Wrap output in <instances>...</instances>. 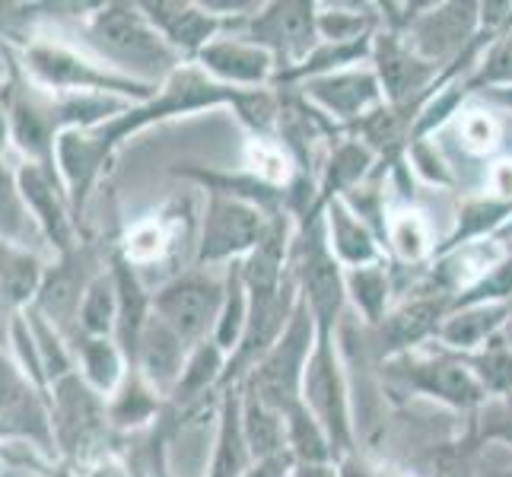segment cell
<instances>
[{
  "label": "cell",
  "mask_w": 512,
  "mask_h": 477,
  "mask_svg": "<svg viewBox=\"0 0 512 477\" xmlns=\"http://www.w3.org/2000/svg\"><path fill=\"white\" fill-rule=\"evenodd\" d=\"M299 93L322 115H328L331 121H347V125H360L366 115H373L385 105V93L376 70H360V67L312 77L306 83H299Z\"/></svg>",
  "instance_id": "cell-9"
},
{
  "label": "cell",
  "mask_w": 512,
  "mask_h": 477,
  "mask_svg": "<svg viewBox=\"0 0 512 477\" xmlns=\"http://www.w3.org/2000/svg\"><path fill=\"white\" fill-rule=\"evenodd\" d=\"M385 242L395 252V258L404 264H420L423 258H430L436 252L433 229L417 210H395L385 220Z\"/></svg>",
  "instance_id": "cell-20"
},
{
  "label": "cell",
  "mask_w": 512,
  "mask_h": 477,
  "mask_svg": "<svg viewBox=\"0 0 512 477\" xmlns=\"http://www.w3.org/2000/svg\"><path fill=\"white\" fill-rule=\"evenodd\" d=\"M86 366H90V376L96 385L102 388H112L115 379H118V353L105 344V341H96L86 350Z\"/></svg>",
  "instance_id": "cell-35"
},
{
  "label": "cell",
  "mask_w": 512,
  "mask_h": 477,
  "mask_svg": "<svg viewBox=\"0 0 512 477\" xmlns=\"http://www.w3.org/2000/svg\"><path fill=\"white\" fill-rule=\"evenodd\" d=\"M373 166V150L360 140H344L331 150L328 163L322 166V179H319V194H315V214L325 210V204H331L334 198H341L344 191H353L363 175Z\"/></svg>",
  "instance_id": "cell-16"
},
{
  "label": "cell",
  "mask_w": 512,
  "mask_h": 477,
  "mask_svg": "<svg viewBox=\"0 0 512 477\" xmlns=\"http://www.w3.org/2000/svg\"><path fill=\"white\" fill-rule=\"evenodd\" d=\"M395 369L398 376L408 382L414 392L430 395L436 401L449 404L458 411H474L487 401V392L481 382L474 379L465 357H452V353H398Z\"/></svg>",
  "instance_id": "cell-4"
},
{
  "label": "cell",
  "mask_w": 512,
  "mask_h": 477,
  "mask_svg": "<svg viewBox=\"0 0 512 477\" xmlns=\"http://www.w3.org/2000/svg\"><path fill=\"white\" fill-rule=\"evenodd\" d=\"M115 312H118V284H112V280H99V284L90 287V296H86V306H83L86 328L96 334L109 331Z\"/></svg>",
  "instance_id": "cell-30"
},
{
  "label": "cell",
  "mask_w": 512,
  "mask_h": 477,
  "mask_svg": "<svg viewBox=\"0 0 512 477\" xmlns=\"http://www.w3.org/2000/svg\"><path fill=\"white\" fill-rule=\"evenodd\" d=\"M150 398L144 395V392H131L128 398H125V404L118 408V420L121 423H137V420H144L147 414H150Z\"/></svg>",
  "instance_id": "cell-40"
},
{
  "label": "cell",
  "mask_w": 512,
  "mask_h": 477,
  "mask_svg": "<svg viewBox=\"0 0 512 477\" xmlns=\"http://www.w3.org/2000/svg\"><path fill=\"white\" fill-rule=\"evenodd\" d=\"M245 166H249V175L261 185H268L274 191H284L296 185V163L287 153V147L274 137H252L249 147H245Z\"/></svg>",
  "instance_id": "cell-19"
},
{
  "label": "cell",
  "mask_w": 512,
  "mask_h": 477,
  "mask_svg": "<svg viewBox=\"0 0 512 477\" xmlns=\"http://www.w3.org/2000/svg\"><path fill=\"white\" fill-rule=\"evenodd\" d=\"M296 477H341V468H334L331 462H325V465H296Z\"/></svg>",
  "instance_id": "cell-44"
},
{
  "label": "cell",
  "mask_w": 512,
  "mask_h": 477,
  "mask_svg": "<svg viewBox=\"0 0 512 477\" xmlns=\"http://www.w3.org/2000/svg\"><path fill=\"white\" fill-rule=\"evenodd\" d=\"M373 16L376 13H366V7H334L319 13V39L322 42H360L369 39L373 32Z\"/></svg>",
  "instance_id": "cell-26"
},
{
  "label": "cell",
  "mask_w": 512,
  "mask_h": 477,
  "mask_svg": "<svg viewBox=\"0 0 512 477\" xmlns=\"http://www.w3.org/2000/svg\"><path fill=\"white\" fill-rule=\"evenodd\" d=\"M61 159H64L67 172H70V179L80 185V182H86V175H90V169L96 163V150L90 144H83V140H77V137H64Z\"/></svg>",
  "instance_id": "cell-36"
},
{
  "label": "cell",
  "mask_w": 512,
  "mask_h": 477,
  "mask_svg": "<svg viewBox=\"0 0 512 477\" xmlns=\"http://www.w3.org/2000/svg\"><path fill=\"white\" fill-rule=\"evenodd\" d=\"M373 70L382 83L385 102L395 105V109H404L408 102L423 105L427 93L433 90L436 80V64H430L427 58H420L417 51L404 42L401 32H379L373 39Z\"/></svg>",
  "instance_id": "cell-7"
},
{
  "label": "cell",
  "mask_w": 512,
  "mask_h": 477,
  "mask_svg": "<svg viewBox=\"0 0 512 477\" xmlns=\"http://www.w3.org/2000/svg\"><path fill=\"white\" fill-rule=\"evenodd\" d=\"M223 296L226 287L214 284V280L185 277L160 293L156 309H160V322L179 334L182 341H198L207 334V328H217Z\"/></svg>",
  "instance_id": "cell-10"
},
{
  "label": "cell",
  "mask_w": 512,
  "mask_h": 477,
  "mask_svg": "<svg viewBox=\"0 0 512 477\" xmlns=\"http://www.w3.org/2000/svg\"><path fill=\"white\" fill-rule=\"evenodd\" d=\"M493 239H500V242H509V239H512V220H509V223H506V226L500 229V233L493 236Z\"/></svg>",
  "instance_id": "cell-46"
},
{
  "label": "cell",
  "mask_w": 512,
  "mask_h": 477,
  "mask_svg": "<svg viewBox=\"0 0 512 477\" xmlns=\"http://www.w3.org/2000/svg\"><path fill=\"white\" fill-rule=\"evenodd\" d=\"M478 10L481 7L474 4H439V7L430 4L427 13H417V20L401 35L420 58H427L436 67L449 55H455L458 61L481 32Z\"/></svg>",
  "instance_id": "cell-8"
},
{
  "label": "cell",
  "mask_w": 512,
  "mask_h": 477,
  "mask_svg": "<svg viewBox=\"0 0 512 477\" xmlns=\"http://www.w3.org/2000/svg\"><path fill=\"white\" fill-rule=\"evenodd\" d=\"M303 404L322 423L334 455H347L353 446L350 398H347V382L341 373L338 350H334V331H319V338H315L312 357L303 373Z\"/></svg>",
  "instance_id": "cell-2"
},
{
  "label": "cell",
  "mask_w": 512,
  "mask_h": 477,
  "mask_svg": "<svg viewBox=\"0 0 512 477\" xmlns=\"http://www.w3.org/2000/svg\"><path fill=\"white\" fill-rule=\"evenodd\" d=\"M484 102H493L500 105V109L512 112V83L509 86H487V90H481Z\"/></svg>",
  "instance_id": "cell-42"
},
{
  "label": "cell",
  "mask_w": 512,
  "mask_h": 477,
  "mask_svg": "<svg viewBox=\"0 0 512 477\" xmlns=\"http://www.w3.org/2000/svg\"><path fill=\"white\" fill-rule=\"evenodd\" d=\"M163 249H166V236H163V229L156 226V223H147V226L134 229V236H131V258L150 261V258L160 255Z\"/></svg>",
  "instance_id": "cell-37"
},
{
  "label": "cell",
  "mask_w": 512,
  "mask_h": 477,
  "mask_svg": "<svg viewBox=\"0 0 512 477\" xmlns=\"http://www.w3.org/2000/svg\"><path fill=\"white\" fill-rule=\"evenodd\" d=\"M306 217H309L306 236L299 239V249L293 258V280L303 306L315 318V328L334 331V322H338L347 299L344 268L331 252L325 223L319 220V214H306Z\"/></svg>",
  "instance_id": "cell-1"
},
{
  "label": "cell",
  "mask_w": 512,
  "mask_h": 477,
  "mask_svg": "<svg viewBox=\"0 0 512 477\" xmlns=\"http://www.w3.org/2000/svg\"><path fill=\"white\" fill-rule=\"evenodd\" d=\"M102 477H121L118 471H102Z\"/></svg>",
  "instance_id": "cell-47"
},
{
  "label": "cell",
  "mask_w": 512,
  "mask_h": 477,
  "mask_svg": "<svg viewBox=\"0 0 512 477\" xmlns=\"http://www.w3.org/2000/svg\"><path fill=\"white\" fill-rule=\"evenodd\" d=\"M271 217L261 207L229 198V194H214L207 204L204 233H201V261H229V258H249L258 242L268 233Z\"/></svg>",
  "instance_id": "cell-5"
},
{
  "label": "cell",
  "mask_w": 512,
  "mask_h": 477,
  "mask_svg": "<svg viewBox=\"0 0 512 477\" xmlns=\"http://www.w3.org/2000/svg\"><path fill=\"white\" fill-rule=\"evenodd\" d=\"M455 137H458V147H462L468 156H490L500 147L503 128L490 109H484V105H471V109L455 115Z\"/></svg>",
  "instance_id": "cell-24"
},
{
  "label": "cell",
  "mask_w": 512,
  "mask_h": 477,
  "mask_svg": "<svg viewBox=\"0 0 512 477\" xmlns=\"http://www.w3.org/2000/svg\"><path fill=\"white\" fill-rule=\"evenodd\" d=\"M118 299H121V322H125V338L131 344L140 341V331H144V293H140L137 280L128 274V268L118 271Z\"/></svg>",
  "instance_id": "cell-31"
},
{
  "label": "cell",
  "mask_w": 512,
  "mask_h": 477,
  "mask_svg": "<svg viewBox=\"0 0 512 477\" xmlns=\"http://www.w3.org/2000/svg\"><path fill=\"white\" fill-rule=\"evenodd\" d=\"M245 325H249V290L242 284V271L236 268L226 280V296H223L220 322L214 328V344L223 353H236L242 344Z\"/></svg>",
  "instance_id": "cell-23"
},
{
  "label": "cell",
  "mask_w": 512,
  "mask_h": 477,
  "mask_svg": "<svg viewBox=\"0 0 512 477\" xmlns=\"http://www.w3.org/2000/svg\"><path fill=\"white\" fill-rule=\"evenodd\" d=\"M93 39L105 55H112L115 61L134 70L163 74L172 64L169 45L156 35V29L147 26L144 16L131 7H109L105 13H99V20L93 26Z\"/></svg>",
  "instance_id": "cell-6"
},
{
  "label": "cell",
  "mask_w": 512,
  "mask_h": 477,
  "mask_svg": "<svg viewBox=\"0 0 512 477\" xmlns=\"http://www.w3.org/2000/svg\"><path fill=\"white\" fill-rule=\"evenodd\" d=\"M70 299H74V293H70V284H67V280H51V287H48V293H45V306H48L51 312H67Z\"/></svg>",
  "instance_id": "cell-41"
},
{
  "label": "cell",
  "mask_w": 512,
  "mask_h": 477,
  "mask_svg": "<svg viewBox=\"0 0 512 477\" xmlns=\"http://www.w3.org/2000/svg\"><path fill=\"white\" fill-rule=\"evenodd\" d=\"M242 39L271 51L277 61V77H284L293 67L303 64L322 42L319 4H312V0H287V4L258 7Z\"/></svg>",
  "instance_id": "cell-3"
},
{
  "label": "cell",
  "mask_w": 512,
  "mask_h": 477,
  "mask_svg": "<svg viewBox=\"0 0 512 477\" xmlns=\"http://www.w3.org/2000/svg\"><path fill=\"white\" fill-rule=\"evenodd\" d=\"M325 236L334 258L341 261V268H366V264H379L382 249H379V236L369 229L366 220H360L350 210L344 198H334L325 204Z\"/></svg>",
  "instance_id": "cell-13"
},
{
  "label": "cell",
  "mask_w": 512,
  "mask_h": 477,
  "mask_svg": "<svg viewBox=\"0 0 512 477\" xmlns=\"http://www.w3.org/2000/svg\"><path fill=\"white\" fill-rule=\"evenodd\" d=\"M449 296H417L411 303H404L401 309H395L392 315H385L382 322V334L388 341V353L398 357V353H408L411 347H417L420 341H427L430 334L439 331L443 318L449 315L446 303Z\"/></svg>",
  "instance_id": "cell-15"
},
{
  "label": "cell",
  "mask_w": 512,
  "mask_h": 477,
  "mask_svg": "<svg viewBox=\"0 0 512 477\" xmlns=\"http://www.w3.org/2000/svg\"><path fill=\"white\" fill-rule=\"evenodd\" d=\"M35 284V268L32 261L16 258L7 249H0V287L10 296H26Z\"/></svg>",
  "instance_id": "cell-34"
},
{
  "label": "cell",
  "mask_w": 512,
  "mask_h": 477,
  "mask_svg": "<svg viewBox=\"0 0 512 477\" xmlns=\"http://www.w3.org/2000/svg\"><path fill=\"white\" fill-rule=\"evenodd\" d=\"M153 23L163 29V35L179 45L185 51H201L214 42V32H217V20L210 13H204L201 7H191V4H153L147 7Z\"/></svg>",
  "instance_id": "cell-17"
},
{
  "label": "cell",
  "mask_w": 512,
  "mask_h": 477,
  "mask_svg": "<svg viewBox=\"0 0 512 477\" xmlns=\"http://www.w3.org/2000/svg\"><path fill=\"white\" fill-rule=\"evenodd\" d=\"M239 417H242L245 446H249L255 462H274V458H287L290 462L284 414L249 385H245V395L239 398Z\"/></svg>",
  "instance_id": "cell-14"
},
{
  "label": "cell",
  "mask_w": 512,
  "mask_h": 477,
  "mask_svg": "<svg viewBox=\"0 0 512 477\" xmlns=\"http://www.w3.org/2000/svg\"><path fill=\"white\" fill-rule=\"evenodd\" d=\"M478 411H481V436L512 446V392L500 398H487Z\"/></svg>",
  "instance_id": "cell-32"
},
{
  "label": "cell",
  "mask_w": 512,
  "mask_h": 477,
  "mask_svg": "<svg viewBox=\"0 0 512 477\" xmlns=\"http://www.w3.org/2000/svg\"><path fill=\"white\" fill-rule=\"evenodd\" d=\"M465 363L474 373V379L481 382L487 398H500L512 392V350L500 338L478 353H468Z\"/></svg>",
  "instance_id": "cell-25"
},
{
  "label": "cell",
  "mask_w": 512,
  "mask_h": 477,
  "mask_svg": "<svg viewBox=\"0 0 512 477\" xmlns=\"http://www.w3.org/2000/svg\"><path fill=\"white\" fill-rule=\"evenodd\" d=\"M23 188H26V194H29V201L35 204V210H39V217L48 223L51 236H58V242H64V239H67V233H64L61 210H58L55 194L48 191V185H45L42 175H39V172H26V175H23Z\"/></svg>",
  "instance_id": "cell-33"
},
{
  "label": "cell",
  "mask_w": 512,
  "mask_h": 477,
  "mask_svg": "<svg viewBox=\"0 0 512 477\" xmlns=\"http://www.w3.org/2000/svg\"><path fill=\"white\" fill-rule=\"evenodd\" d=\"M411 156H414V166L427 175L430 182H449V172L443 169V159H439L433 150H430V144L427 140H414V147H411Z\"/></svg>",
  "instance_id": "cell-39"
},
{
  "label": "cell",
  "mask_w": 512,
  "mask_h": 477,
  "mask_svg": "<svg viewBox=\"0 0 512 477\" xmlns=\"http://www.w3.org/2000/svg\"><path fill=\"white\" fill-rule=\"evenodd\" d=\"M249 446L242 436V417H239V398H229L223 408L220 433H217V452L214 465H210L207 477H245L249 471Z\"/></svg>",
  "instance_id": "cell-21"
},
{
  "label": "cell",
  "mask_w": 512,
  "mask_h": 477,
  "mask_svg": "<svg viewBox=\"0 0 512 477\" xmlns=\"http://www.w3.org/2000/svg\"><path fill=\"white\" fill-rule=\"evenodd\" d=\"M140 363H144L147 376L156 385H166L179 376L182 369V338L172 328H166L160 318H153L150 325L140 331Z\"/></svg>",
  "instance_id": "cell-18"
},
{
  "label": "cell",
  "mask_w": 512,
  "mask_h": 477,
  "mask_svg": "<svg viewBox=\"0 0 512 477\" xmlns=\"http://www.w3.org/2000/svg\"><path fill=\"white\" fill-rule=\"evenodd\" d=\"M500 341L512 350V318H509V322H506V328H503V334H500Z\"/></svg>",
  "instance_id": "cell-45"
},
{
  "label": "cell",
  "mask_w": 512,
  "mask_h": 477,
  "mask_svg": "<svg viewBox=\"0 0 512 477\" xmlns=\"http://www.w3.org/2000/svg\"><path fill=\"white\" fill-rule=\"evenodd\" d=\"M478 303H512V249L484 280H478L471 290L458 293L449 309L478 306Z\"/></svg>",
  "instance_id": "cell-27"
},
{
  "label": "cell",
  "mask_w": 512,
  "mask_h": 477,
  "mask_svg": "<svg viewBox=\"0 0 512 477\" xmlns=\"http://www.w3.org/2000/svg\"><path fill=\"white\" fill-rule=\"evenodd\" d=\"M484 182H487V198H497V201H512V159H493L484 172Z\"/></svg>",
  "instance_id": "cell-38"
},
{
  "label": "cell",
  "mask_w": 512,
  "mask_h": 477,
  "mask_svg": "<svg viewBox=\"0 0 512 477\" xmlns=\"http://www.w3.org/2000/svg\"><path fill=\"white\" fill-rule=\"evenodd\" d=\"M344 284H347V296L353 299L357 312L366 318V322H385V306H388V271L385 264H366V268H350L344 271Z\"/></svg>",
  "instance_id": "cell-22"
},
{
  "label": "cell",
  "mask_w": 512,
  "mask_h": 477,
  "mask_svg": "<svg viewBox=\"0 0 512 477\" xmlns=\"http://www.w3.org/2000/svg\"><path fill=\"white\" fill-rule=\"evenodd\" d=\"M198 58L223 86H229V90H233V86H242L245 93L264 90V86L277 80L274 55L249 39L210 42Z\"/></svg>",
  "instance_id": "cell-11"
},
{
  "label": "cell",
  "mask_w": 512,
  "mask_h": 477,
  "mask_svg": "<svg viewBox=\"0 0 512 477\" xmlns=\"http://www.w3.org/2000/svg\"><path fill=\"white\" fill-rule=\"evenodd\" d=\"M287 458H274V462H258L255 468L245 471V477H280L284 474Z\"/></svg>",
  "instance_id": "cell-43"
},
{
  "label": "cell",
  "mask_w": 512,
  "mask_h": 477,
  "mask_svg": "<svg viewBox=\"0 0 512 477\" xmlns=\"http://www.w3.org/2000/svg\"><path fill=\"white\" fill-rule=\"evenodd\" d=\"M509 318H512V303H478V306L449 309L436 338L443 341L446 350L468 357V353H478L497 341Z\"/></svg>",
  "instance_id": "cell-12"
},
{
  "label": "cell",
  "mask_w": 512,
  "mask_h": 477,
  "mask_svg": "<svg viewBox=\"0 0 512 477\" xmlns=\"http://www.w3.org/2000/svg\"><path fill=\"white\" fill-rule=\"evenodd\" d=\"M61 408H64V420H67V430H74L80 433V439L86 433H93L96 430V420H99V408H96V401L90 398V392L74 382V379H67L61 385Z\"/></svg>",
  "instance_id": "cell-29"
},
{
  "label": "cell",
  "mask_w": 512,
  "mask_h": 477,
  "mask_svg": "<svg viewBox=\"0 0 512 477\" xmlns=\"http://www.w3.org/2000/svg\"><path fill=\"white\" fill-rule=\"evenodd\" d=\"M223 350L217 344H204L194 357L188 360V366L182 369V382H179V398H194L204 395L210 382L223 379Z\"/></svg>",
  "instance_id": "cell-28"
}]
</instances>
